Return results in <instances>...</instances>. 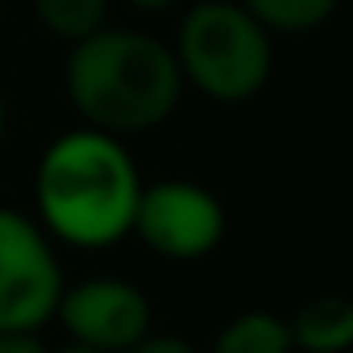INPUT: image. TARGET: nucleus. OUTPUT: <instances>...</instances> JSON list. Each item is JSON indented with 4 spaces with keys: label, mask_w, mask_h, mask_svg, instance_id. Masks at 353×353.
<instances>
[{
    "label": "nucleus",
    "mask_w": 353,
    "mask_h": 353,
    "mask_svg": "<svg viewBox=\"0 0 353 353\" xmlns=\"http://www.w3.org/2000/svg\"><path fill=\"white\" fill-rule=\"evenodd\" d=\"M274 34H266L241 0H200L179 21L174 59L183 83L216 104L254 100L274 67Z\"/></svg>",
    "instance_id": "obj_3"
},
{
    "label": "nucleus",
    "mask_w": 353,
    "mask_h": 353,
    "mask_svg": "<svg viewBox=\"0 0 353 353\" xmlns=\"http://www.w3.org/2000/svg\"><path fill=\"white\" fill-rule=\"evenodd\" d=\"M54 320L71 341L96 345L104 353H125L150 332L154 312L145 291L125 279H83L75 287H63Z\"/></svg>",
    "instance_id": "obj_6"
},
{
    "label": "nucleus",
    "mask_w": 353,
    "mask_h": 353,
    "mask_svg": "<svg viewBox=\"0 0 353 353\" xmlns=\"http://www.w3.org/2000/svg\"><path fill=\"white\" fill-rule=\"evenodd\" d=\"M208 353H295V345H291V328L283 316L241 312L216 332Z\"/></svg>",
    "instance_id": "obj_8"
},
{
    "label": "nucleus",
    "mask_w": 353,
    "mask_h": 353,
    "mask_svg": "<svg viewBox=\"0 0 353 353\" xmlns=\"http://www.w3.org/2000/svg\"><path fill=\"white\" fill-rule=\"evenodd\" d=\"M125 353H200L192 341H183V336H154V332H145L133 349H125Z\"/></svg>",
    "instance_id": "obj_11"
},
{
    "label": "nucleus",
    "mask_w": 353,
    "mask_h": 353,
    "mask_svg": "<svg viewBox=\"0 0 353 353\" xmlns=\"http://www.w3.org/2000/svg\"><path fill=\"white\" fill-rule=\"evenodd\" d=\"M34 13H38L42 30H50L54 38L79 42V38L104 30L108 0H34Z\"/></svg>",
    "instance_id": "obj_10"
},
{
    "label": "nucleus",
    "mask_w": 353,
    "mask_h": 353,
    "mask_svg": "<svg viewBox=\"0 0 353 353\" xmlns=\"http://www.w3.org/2000/svg\"><path fill=\"white\" fill-rule=\"evenodd\" d=\"M183 96V71L174 50L141 30H96L71 42L67 100L83 125L121 133H145L162 125Z\"/></svg>",
    "instance_id": "obj_2"
},
{
    "label": "nucleus",
    "mask_w": 353,
    "mask_h": 353,
    "mask_svg": "<svg viewBox=\"0 0 353 353\" xmlns=\"http://www.w3.org/2000/svg\"><path fill=\"white\" fill-rule=\"evenodd\" d=\"M63 295V270L50 250V233L0 208V332H38L54 320Z\"/></svg>",
    "instance_id": "obj_4"
},
{
    "label": "nucleus",
    "mask_w": 353,
    "mask_h": 353,
    "mask_svg": "<svg viewBox=\"0 0 353 353\" xmlns=\"http://www.w3.org/2000/svg\"><path fill=\"white\" fill-rule=\"evenodd\" d=\"M141 188L137 162L121 137L92 125L71 129L54 137L38 162V225L75 250H108L133 233Z\"/></svg>",
    "instance_id": "obj_1"
},
{
    "label": "nucleus",
    "mask_w": 353,
    "mask_h": 353,
    "mask_svg": "<svg viewBox=\"0 0 353 353\" xmlns=\"http://www.w3.org/2000/svg\"><path fill=\"white\" fill-rule=\"evenodd\" d=\"M225 204L192 179H162L141 188L133 212V233L141 245L170 262L208 258L225 241Z\"/></svg>",
    "instance_id": "obj_5"
},
{
    "label": "nucleus",
    "mask_w": 353,
    "mask_h": 353,
    "mask_svg": "<svg viewBox=\"0 0 353 353\" xmlns=\"http://www.w3.org/2000/svg\"><path fill=\"white\" fill-rule=\"evenodd\" d=\"M0 13H5V0H0Z\"/></svg>",
    "instance_id": "obj_16"
},
{
    "label": "nucleus",
    "mask_w": 353,
    "mask_h": 353,
    "mask_svg": "<svg viewBox=\"0 0 353 353\" xmlns=\"http://www.w3.org/2000/svg\"><path fill=\"white\" fill-rule=\"evenodd\" d=\"M5 125H9V117H5V92H0V145H5Z\"/></svg>",
    "instance_id": "obj_15"
},
{
    "label": "nucleus",
    "mask_w": 353,
    "mask_h": 353,
    "mask_svg": "<svg viewBox=\"0 0 353 353\" xmlns=\"http://www.w3.org/2000/svg\"><path fill=\"white\" fill-rule=\"evenodd\" d=\"M266 34H312L320 30L341 0H241Z\"/></svg>",
    "instance_id": "obj_9"
},
{
    "label": "nucleus",
    "mask_w": 353,
    "mask_h": 353,
    "mask_svg": "<svg viewBox=\"0 0 353 353\" xmlns=\"http://www.w3.org/2000/svg\"><path fill=\"white\" fill-rule=\"evenodd\" d=\"M0 353H50L38 332H0Z\"/></svg>",
    "instance_id": "obj_12"
},
{
    "label": "nucleus",
    "mask_w": 353,
    "mask_h": 353,
    "mask_svg": "<svg viewBox=\"0 0 353 353\" xmlns=\"http://www.w3.org/2000/svg\"><path fill=\"white\" fill-rule=\"evenodd\" d=\"M54 353H104V349H96V345H83V341H67L63 349H54Z\"/></svg>",
    "instance_id": "obj_13"
},
{
    "label": "nucleus",
    "mask_w": 353,
    "mask_h": 353,
    "mask_svg": "<svg viewBox=\"0 0 353 353\" xmlns=\"http://www.w3.org/2000/svg\"><path fill=\"white\" fill-rule=\"evenodd\" d=\"M129 5H137V9H166V5H174V0H129Z\"/></svg>",
    "instance_id": "obj_14"
},
{
    "label": "nucleus",
    "mask_w": 353,
    "mask_h": 353,
    "mask_svg": "<svg viewBox=\"0 0 353 353\" xmlns=\"http://www.w3.org/2000/svg\"><path fill=\"white\" fill-rule=\"evenodd\" d=\"M291 345L303 353H349L353 349V299L349 295H312L287 320Z\"/></svg>",
    "instance_id": "obj_7"
}]
</instances>
